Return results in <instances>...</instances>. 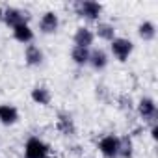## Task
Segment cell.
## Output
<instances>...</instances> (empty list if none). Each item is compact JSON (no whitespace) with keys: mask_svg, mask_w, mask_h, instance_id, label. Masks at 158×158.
I'll list each match as a JSON object with an SVG mask.
<instances>
[{"mask_svg":"<svg viewBox=\"0 0 158 158\" xmlns=\"http://www.w3.org/2000/svg\"><path fill=\"white\" fill-rule=\"evenodd\" d=\"M30 97H32V101H34L35 104H39V106H48L50 101H52V93H50V89L45 88V86L34 88L32 93H30Z\"/></svg>","mask_w":158,"mask_h":158,"instance_id":"cell-14","label":"cell"},{"mask_svg":"<svg viewBox=\"0 0 158 158\" xmlns=\"http://www.w3.org/2000/svg\"><path fill=\"white\" fill-rule=\"evenodd\" d=\"M108 61H110V58H108L106 50H102V48L89 50V63H88V65H91L95 71H102V69H106Z\"/></svg>","mask_w":158,"mask_h":158,"instance_id":"cell-13","label":"cell"},{"mask_svg":"<svg viewBox=\"0 0 158 158\" xmlns=\"http://www.w3.org/2000/svg\"><path fill=\"white\" fill-rule=\"evenodd\" d=\"M56 128H58L63 136H74L76 125H74V119L71 117V114L60 112V114H58V121H56Z\"/></svg>","mask_w":158,"mask_h":158,"instance_id":"cell-9","label":"cell"},{"mask_svg":"<svg viewBox=\"0 0 158 158\" xmlns=\"http://www.w3.org/2000/svg\"><path fill=\"white\" fill-rule=\"evenodd\" d=\"M50 145L37 136H32L24 143V158H48Z\"/></svg>","mask_w":158,"mask_h":158,"instance_id":"cell-1","label":"cell"},{"mask_svg":"<svg viewBox=\"0 0 158 158\" xmlns=\"http://www.w3.org/2000/svg\"><path fill=\"white\" fill-rule=\"evenodd\" d=\"M71 60L74 65H88L89 63V48H82V47H73L71 50Z\"/></svg>","mask_w":158,"mask_h":158,"instance_id":"cell-16","label":"cell"},{"mask_svg":"<svg viewBox=\"0 0 158 158\" xmlns=\"http://www.w3.org/2000/svg\"><path fill=\"white\" fill-rule=\"evenodd\" d=\"M99 151L104 158H119V136L106 134L99 139Z\"/></svg>","mask_w":158,"mask_h":158,"instance_id":"cell-4","label":"cell"},{"mask_svg":"<svg viewBox=\"0 0 158 158\" xmlns=\"http://www.w3.org/2000/svg\"><path fill=\"white\" fill-rule=\"evenodd\" d=\"M43 60H45V56H43V50L37 47V45H26V48H24V61H26V65H30V67H37V65H41L43 63Z\"/></svg>","mask_w":158,"mask_h":158,"instance_id":"cell-10","label":"cell"},{"mask_svg":"<svg viewBox=\"0 0 158 158\" xmlns=\"http://www.w3.org/2000/svg\"><path fill=\"white\" fill-rule=\"evenodd\" d=\"M2 11H4V10H2V8H0V21H2Z\"/></svg>","mask_w":158,"mask_h":158,"instance_id":"cell-20","label":"cell"},{"mask_svg":"<svg viewBox=\"0 0 158 158\" xmlns=\"http://www.w3.org/2000/svg\"><path fill=\"white\" fill-rule=\"evenodd\" d=\"M19 121V110L13 104H0V123L4 127H11Z\"/></svg>","mask_w":158,"mask_h":158,"instance_id":"cell-11","label":"cell"},{"mask_svg":"<svg viewBox=\"0 0 158 158\" xmlns=\"http://www.w3.org/2000/svg\"><path fill=\"white\" fill-rule=\"evenodd\" d=\"M2 23L8 26V28H15L17 24H23V23H28L26 21V11L19 10V8H6L2 11Z\"/></svg>","mask_w":158,"mask_h":158,"instance_id":"cell-5","label":"cell"},{"mask_svg":"<svg viewBox=\"0 0 158 158\" xmlns=\"http://www.w3.org/2000/svg\"><path fill=\"white\" fill-rule=\"evenodd\" d=\"M58 28H60V17H58V13L56 11L43 13V17L39 19V30H41V34L50 35V34H56Z\"/></svg>","mask_w":158,"mask_h":158,"instance_id":"cell-6","label":"cell"},{"mask_svg":"<svg viewBox=\"0 0 158 158\" xmlns=\"http://www.w3.org/2000/svg\"><path fill=\"white\" fill-rule=\"evenodd\" d=\"M151 138H152L154 141L158 139V125H156V123H152V125H151Z\"/></svg>","mask_w":158,"mask_h":158,"instance_id":"cell-19","label":"cell"},{"mask_svg":"<svg viewBox=\"0 0 158 158\" xmlns=\"http://www.w3.org/2000/svg\"><path fill=\"white\" fill-rule=\"evenodd\" d=\"M95 30H97V32H93V34H95V35H99L102 41L112 43V41L115 39V26H114V24H110V23H99Z\"/></svg>","mask_w":158,"mask_h":158,"instance_id":"cell-15","label":"cell"},{"mask_svg":"<svg viewBox=\"0 0 158 158\" xmlns=\"http://www.w3.org/2000/svg\"><path fill=\"white\" fill-rule=\"evenodd\" d=\"M138 114H139V117H141L143 121L154 123V119H156V102H154V99L143 97V99L138 102Z\"/></svg>","mask_w":158,"mask_h":158,"instance_id":"cell-7","label":"cell"},{"mask_svg":"<svg viewBox=\"0 0 158 158\" xmlns=\"http://www.w3.org/2000/svg\"><path fill=\"white\" fill-rule=\"evenodd\" d=\"M74 8H76V13L86 21H99V17L102 13V4L93 2V0H82Z\"/></svg>","mask_w":158,"mask_h":158,"instance_id":"cell-3","label":"cell"},{"mask_svg":"<svg viewBox=\"0 0 158 158\" xmlns=\"http://www.w3.org/2000/svg\"><path fill=\"white\" fill-rule=\"evenodd\" d=\"M132 154H134L132 138H128V136L119 138V158H132Z\"/></svg>","mask_w":158,"mask_h":158,"instance_id":"cell-18","label":"cell"},{"mask_svg":"<svg viewBox=\"0 0 158 158\" xmlns=\"http://www.w3.org/2000/svg\"><path fill=\"white\" fill-rule=\"evenodd\" d=\"M11 32H13L15 41L23 43V45H30V43L34 41V30L30 28V24H28V23L17 24L15 28H11Z\"/></svg>","mask_w":158,"mask_h":158,"instance_id":"cell-12","label":"cell"},{"mask_svg":"<svg viewBox=\"0 0 158 158\" xmlns=\"http://www.w3.org/2000/svg\"><path fill=\"white\" fill-rule=\"evenodd\" d=\"M110 50H112V56L117 60V61H127L134 50V43L127 37H115L112 43H110Z\"/></svg>","mask_w":158,"mask_h":158,"instance_id":"cell-2","label":"cell"},{"mask_svg":"<svg viewBox=\"0 0 158 158\" xmlns=\"http://www.w3.org/2000/svg\"><path fill=\"white\" fill-rule=\"evenodd\" d=\"M138 35L143 41H152L156 37V26H154V23L152 21H143L138 26Z\"/></svg>","mask_w":158,"mask_h":158,"instance_id":"cell-17","label":"cell"},{"mask_svg":"<svg viewBox=\"0 0 158 158\" xmlns=\"http://www.w3.org/2000/svg\"><path fill=\"white\" fill-rule=\"evenodd\" d=\"M73 41H74V47L89 48V47L93 45V41H95V34H93L91 28H88V26H80V28H76Z\"/></svg>","mask_w":158,"mask_h":158,"instance_id":"cell-8","label":"cell"}]
</instances>
